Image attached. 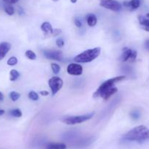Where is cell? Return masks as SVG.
I'll return each instance as SVG.
<instances>
[{"label":"cell","instance_id":"1f68e13d","mask_svg":"<svg viewBox=\"0 0 149 149\" xmlns=\"http://www.w3.org/2000/svg\"><path fill=\"white\" fill-rule=\"evenodd\" d=\"M5 113V110H0V116L3 115Z\"/></svg>","mask_w":149,"mask_h":149},{"label":"cell","instance_id":"e575fe53","mask_svg":"<svg viewBox=\"0 0 149 149\" xmlns=\"http://www.w3.org/2000/svg\"><path fill=\"white\" fill-rule=\"evenodd\" d=\"M52 1H54V2H57V1H58V0H52Z\"/></svg>","mask_w":149,"mask_h":149},{"label":"cell","instance_id":"30bf717a","mask_svg":"<svg viewBox=\"0 0 149 149\" xmlns=\"http://www.w3.org/2000/svg\"><path fill=\"white\" fill-rule=\"evenodd\" d=\"M11 45L9 42H3L0 43V60L3 59L10 50Z\"/></svg>","mask_w":149,"mask_h":149},{"label":"cell","instance_id":"d6a6232c","mask_svg":"<svg viewBox=\"0 0 149 149\" xmlns=\"http://www.w3.org/2000/svg\"><path fill=\"white\" fill-rule=\"evenodd\" d=\"M70 1H71L72 3H76L78 0H70Z\"/></svg>","mask_w":149,"mask_h":149},{"label":"cell","instance_id":"6da1fadb","mask_svg":"<svg viewBox=\"0 0 149 149\" xmlns=\"http://www.w3.org/2000/svg\"><path fill=\"white\" fill-rule=\"evenodd\" d=\"M125 78L126 77L124 75H121V76L116 77V78H113L106 81L95 91L94 94V97H101L104 100L109 99L113 94H116L118 91V88L114 86V85Z\"/></svg>","mask_w":149,"mask_h":149},{"label":"cell","instance_id":"f1b7e54d","mask_svg":"<svg viewBox=\"0 0 149 149\" xmlns=\"http://www.w3.org/2000/svg\"><path fill=\"white\" fill-rule=\"evenodd\" d=\"M145 48L149 51V40H146V42H145Z\"/></svg>","mask_w":149,"mask_h":149},{"label":"cell","instance_id":"e0dca14e","mask_svg":"<svg viewBox=\"0 0 149 149\" xmlns=\"http://www.w3.org/2000/svg\"><path fill=\"white\" fill-rule=\"evenodd\" d=\"M25 55L27 58L31 60H35L37 58V56H36L35 53H34L31 50H28V51H26Z\"/></svg>","mask_w":149,"mask_h":149},{"label":"cell","instance_id":"83f0119b","mask_svg":"<svg viewBox=\"0 0 149 149\" xmlns=\"http://www.w3.org/2000/svg\"><path fill=\"white\" fill-rule=\"evenodd\" d=\"M74 24H75L78 27H81V26H82V24H81V21H79L78 18H75V19H74Z\"/></svg>","mask_w":149,"mask_h":149},{"label":"cell","instance_id":"7a4b0ae2","mask_svg":"<svg viewBox=\"0 0 149 149\" xmlns=\"http://www.w3.org/2000/svg\"><path fill=\"white\" fill-rule=\"evenodd\" d=\"M124 137L129 141L143 143L149 139V129L144 125L137 126L129 131Z\"/></svg>","mask_w":149,"mask_h":149},{"label":"cell","instance_id":"603a6c76","mask_svg":"<svg viewBox=\"0 0 149 149\" xmlns=\"http://www.w3.org/2000/svg\"><path fill=\"white\" fill-rule=\"evenodd\" d=\"M18 63V59L16 57H10L9 59L8 60V64L10 66H14Z\"/></svg>","mask_w":149,"mask_h":149},{"label":"cell","instance_id":"277c9868","mask_svg":"<svg viewBox=\"0 0 149 149\" xmlns=\"http://www.w3.org/2000/svg\"><path fill=\"white\" fill-rule=\"evenodd\" d=\"M94 116V113H92L85 114V115L82 116H69L66 117L62 120L63 122L65 124H68V125H74V124H81V123L86 121L88 120L91 119Z\"/></svg>","mask_w":149,"mask_h":149},{"label":"cell","instance_id":"5bb4252c","mask_svg":"<svg viewBox=\"0 0 149 149\" xmlns=\"http://www.w3.org/2000/svg\"><path fill=\"white\" fill-rule=\"evenodd\" d=\"M97 18H96L95 15L94 14H90L87 16V24L89 26L93 27L97 24Z\"/></svg>","mask_w":149,"mask_h":149},{"label":"cell","instance_id":"f546056e","mask_svg":"<svg viewBox=\"0 0 149 149\" xmlns=\"http://www.w3.org/2000/svg\"><path fill=\"white\" fill-rule=\"evenodd\" d=\"M40 94L42 96H48V94H49V93L46 91H40Z\"/></svg>","mask_w":149,"mask_h":149},{"label":"cell","instance_id":"2e32d148","mask_svg":"<svg viewBox=\"0 0 149 149\" xmlns=\"http://www.w3.org/2000/svg\"><path fill=\"white\" fill-rule=\"evenodd\" d=\"M130 8L132 10L137 9L140 5V0H131L130 2Z\"/></svg>","mask_w":149,"mask_h":149},{"label":"cell","instance_id":"4fadbf2b","mask_svg":"<svg viewBox=\"0 0 149 149\" xmlns=\"http://www.w3.org/2000/svg\"><path fill=\"white\" fill-rule=\"evenodd\" d=\"M41 29L42 30V31H44V33L45 34H51L53 33V28L52 26L51 25L49 22H44L43 24L41 25Z\"/></svg>","mask_w":149,"mask_h":149},{"label":"cell","instance_id":"ffe728a7","mask_svg":"<svg viewBox=\"0 0 149 149\" xmlns=\"http://www.w3.org/2000/svg\"><path fill=\"white\" fill-rule=\"evenodd\" d=\"M20 94L18 92H15V91H12V92L10 94V99L13 102H15L16 100H18V99L20 98Z\"/></svg>","mask_w":149,"mask_h":149},{"label":"cell","instance_id":"cb8c5ba5","mask_svg":"<svg viewBox=\"0 0 149 149\" xmlns=\"http://www.w3.org/2000/svg\"><path fill=\"white\" fill-rule=\"evenodd\" d=\"M56 44L59 48H62V47L64 45V42L62 39L59 38V39H58L56 40Z\"/></svg>","mask_w":149,"mask_h":149},{"label":"cell","instance_id":"4316f807","mask_svg":"<svg viewBox=\"0 0 149 149\" xmlns=\"http://www.w3.org/2000/svg\"><path fill=\"white\" fill-rule=\"evenodd\" d=\"M61 30L59 29H54V31H53V35L54 36H56V35H58L59 34H61Z\"/></svg>","mask_w":149,"mask_h":149},{"label":"cell","instance_id":"44dd1931","mask_svg":"<svg viewBox=\"0 0 149 149\" xmlns=\"http://www.w3.org/2000/svg\"><path fill=\"white\" fill-rule=\"evenodd\" d=\"M29 98L31 100H34V101L39 100L38 94L36 92H34V91H30V92L29 93Z\"/></svg>","mask_w":149,"mask_h":149},{"label":"cell","instance_id":"9a60e30c","mask_svg":"<svg viewBox=\"0 0 149 149\" xmlns=\"http://www.w3.org/2000/svg\"><path fill=\"white\" fill-rule=\"evenodd\" d=\"M10 79L11 81H15V80L18 79V77L20 76V73L15 70H11L10 72Z\"/></svg>","mask_w":149,"mask_h":149},{"label":"cell","instance_id":"7402d4cb","mask_svg":"<svg viewBox=\"0 0 149 149\" xmlns=\"http://www.w3.org/2000/svg\"><path fill=\"white\" fill-rule=\"evenodd\" d=\"M51 68H52V70L53 72H54V74H58V73L60 72V70H61L60 66L58 65V64H55V63L51 64Z\"/></svg>","mask_w":149,"mask_h":149},{"label":"cell","instance_id":"9c48e42d","mask_svg":"<svg viewBox=\"0 0 149 149\" xmlns=\"http://www.w3.org/2000/svg\"><path fill=\"white\" fill-rule=\"evenodd\" d=\"M67 72L71 75H81L83 73L82 66L78 64H70L67 67Z\"/></svg>","mask_w":149,"mask_h":149},{"label":"cell","instance_id":"3957f363","mask_svg":"<svg viewBox=\"0 0 149 149\" xmlns=\"http://www.w3.org/2000/svg\"><path fill=\"white\" fill-rule=\"evenodd\" d=\"M100 53H101L100 48H94L92 49L86 50L74 57V61L78 63L91 62L100 56Z\"/></svg>","mask_w":149,"mask_h":149},{"label":"cell","instance_id":"836d02e7","mask_svg":"<svg viewBox=\"0 0 149 149\" xmlns=\"http://www.w3.org/2000/svg\"><path fill=\"white\" fill-rule=\"evenodd\" d=\"M146 17H147V18H149V13H147V15H146Z\"/></svg>","mask_w":149,"mask_h":149},{"label":"cell","instance_id":"7c38bea8","mask_svg":"<svg viewBox=\"0 0 149 149\" xmlns=\"http://www.w3.org/2000/svg\"><path fill=\"white\" fill-rule=\"evenodd\" d=\"M67 146L62 143H51L48 144L46 149H66Z\"/></svg>","mask_w":149,"mask_h":149},{"label":"cell","instance_id":"8992f818","mask_svg":"<svg viewBox=\"0 0 149 149\" xmlns=\"http://www.w3.org/2000/svg\"><path fill=\"white\" fill-rule=\"evenodd\" d=\"M48 85L52 91L53 96L55 95L63 86V81L59 77L54 76L50 78L48 81Z\"/></svg>","mask_w":149,"mask_h":149},{"label":"cell","instance_id":"8fae6325","mask_svg":"<svg viewBox=\"0 0 149 149\" xmlns=\"http://www.w3.org/2000/svg\"><path fill=\"white\" fill-rule=\"evenodd\" d=\"M138 20L140 24L143 26V29L146 31H149V18H146L143 15H140L138 17Z\"/></svg>","mask_w":149,"mask_h":149},{"label":"cell","instance_id":"d4e9b609","mask_svg":"<svg viewBox=\"0 0 149 149\" xmlns=\"http://www.w3.org/2000/svg\"><path fill=\"white\" fill-rule=\"evenodd\" d=\"M131 115L132 117L133 118H134V119H137V118H138L140 117V114H139V113L137 111H133L131 113Z\"/></svg>","mask_w":149,"mask_h":149},{"label":"cell","instance_id":"4dcf8cb0","mask_svg":"<svg viewBox=\"0 0 149 149\" xmlns=\"http://www.w3.org/2000/svg\"><path fill=\"white\" fill-rule=\"evenodd\" d=\"M4 100V95L2 94V92L0 91V101H2Z\"/></svg>","mask_w":149,"mask_h":149},{"label":"cell","instance_id":"d6986e66","mask_svg":"<svg viewBox=\"0 0 149 149\" xmlns=\"http://www.w3.org/2000/svg\"><path fill=\"white\" fill-rule=\"evenodd\" d=\"M5 11L9 15H13L15 13V10H14L13 7L10 6V5H6L5 7Z\"/></svg>","mask_w":149,"mask_h":149},{"label":"cell","instance_id":"484cf974","mask_svg":"<svg viewBox=\"0 0 149 149\" xmlns=\"http://www.w3.org/2000/svg\"><path fill=\"white\" fill-rule=\"evenodd\" d=\"M19 0H3V2H5L7 4H15L18 2Z\"/></svg>","mask_w":149,"mask_h":149},{"label":"cell","instance_id":"ba28073f","mask_svg":"<svg viewBox=\"0 0 149 149\" xmlns=\"http://www.w3.org/2000/svg\"><path fill=\"white\" fill-rule=\"evenodd\" d=\"M43 54L48 59L61 61L63 59V54L61 51H45Z\"/></svg>","mask_w":149,"mask_h":149},{"label":"cell","instance_id":"ac0fdd59","mask_svg":"<svg viewBox=\"0 0 149 149\" xmlns=\"http://www.w3.org/2000/svg\"><path fill=\"white\" fill-rule=\"evenodd\" d=\"M10 114L11 116H13L18 117V118L21 117V116H22V113H21V111L19 109H14V110H10Z\"/></svg>","mask_w":149,"mask_h":149},{"label":"cell","instance_id":"52a82bcc","mask_svg":"<svg viewBox=\"0 0 149 149\" xmlns=\"http://www.w3.org/2000/svg\"><path fill=\"white\" fill-rule=\"evenodd\" d=\"M137 51H132V50L128 49V48H125L124 51L123 52L122 56H121V60L124 62L127 61H130V62H133V61H135L136 58H137Z\"/></svg>","mask_w":149,"mask_h":149},{"label":"cell","instance_id":"5b68a950","mask_svg":"<svg viewBox=\"0 0 149 149\" xmlns=\"http://www.w3.org/2000/svg\"><path fill=\"white\" fill-rule=\"evenodd\" d=\"M100 6L110 10L118 12L122 8V5L120 2L116 0H101L100 3Z\"/></svg>","mask_w":149,"mask_h":149}]
</instances>
